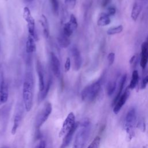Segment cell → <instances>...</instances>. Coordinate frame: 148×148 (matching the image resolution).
I'll use <instances>...</instances> for the list:
<instances>
[{
  "mask_svg": "<svg viewBox=\"0 0 148 148\" xmlns=\"http://www.w3.org/2000/svg\"><path fill=\"white\" fill-rule=\"evenodd\" d=\"M34 80L31 73H27L23 84V102L26 112H30L33 106Z\"/></svg>",
  "mask_w": 148,
  "mask_h": 148,
  "instance_id": "obj_1",
  "label": "cell"
},
{
  "mask_svg": "<svg viewBox=\"0 0 148 148\" xmlns=\"http://www.w3.org/2000/svg\"><path fill=\"white\" fill-rule=\"evenodd\" d=\"M57 41L59 45L62 48H66L71 44V40L69 39V37L66 36L62 32L57 38Z\"/></svg>",
  "mask_w": 148,
  "mask_h": 148,
  "instance_id": "obj_20",
  "label": "cell"
},
{
  "mask_svg": "<svg viewBox=\"0 0 148 148\" xmlns=\"http://www.w3.org/2000/svg\"><path fill=\"white\" fill-rule=\"evenodd\" d=\"M111 0H102L101 6L102 8H105L107 6V5L110 3Z\"/></svg>",
  "mask_w": 148,
  "mask_h": 148,
  "instance_id": "obj_37",
  "label": "cell"
},
{
  "mask_svg": "<svg viewBox=\"0 0 148 148\" xmlns=\"http://www.w3.org/2000/svg\"><path fill=\"white\" fill-rule=\"evenodd\" d=\"M142 3L140 1H136L134 3L131 14V17L134 21H136L138 19L142 10Z\"/></svg>",
  "mask_w": 148,
  "mask_h": 148,
  "instance_id": "obj_16",
  "label": "cell"
},
{
  "mask_svg": "<svg viewBox=\"0 0 148 148\" xmlns=\"http://www.w3.org/2000/svg\"><path fill=\"white\" fill-rule=\"evenodd\" d=\"M78 126H79V124L76 123L75 125L72 128V130L64 136L63 140L60 145V148H66L69 145L75 132H76V130H77Z\"/></svg>",
  "mask_w": 148,
  "mask_h": 148,
  "instance_id": "obj_13",
  "label": "cell"
},
{
  "mask_svg": "<svg viewBox=\"0 0 148 148\" xmlns=\"http://www.w3.org/2000/svg\"><path fill=\"white\" fill-rule=\"evenodd\" d=\"M51 83H52V80H51V79L50 78V79L48 80L46 85L45 86V87L44 90L40 93V100H43V99H45V97L47 96V94H48V92H49V90H50V87H51Z\"/></svg>",
  "mask_w": 148,
  "mask_h": 148,
  "instance_id": "obj_26",
  "label": "cell"
},
{
  "mask_svg": "<svg viewBox=\"0 0 148 148\" xmlns=\"http://www.w3.org/2000/svg\"><path fill=\"white\" fill-rule=\"evenodd\" d=\"M136 118L137 114L135 108H131L128 111L125 118V128L129 139H131L134 136L133 127L135 124Z\"/></svg>",
  "mask_w": 148,
  "mask_h": 148,
  "instance_id": "obj_5",
  "label": "cell"
},
{
  "mask_svg": "<svg viewBox=\"0 0 148 148\" xmlns=\"http://www.w3.org/2000/svg\"><path fill=\"white\" fill-rule=\"evenodd\" d=\"M46 143L44 140H41L35 146L34 148H46Z\"/></svg>",
  "mask_w": 148,
  "mask_h": 148,
  "instance_id": "obj_35",
  "label": "cell"
},
{
  "mask_svg": "<svg viewBox=\"0 0 148 148\" xmlns=\"http://www.w3.org/2000/svg\"><path fill=\"white\" fill-rule=\"evenodd\" d=\"M71 56L72 59V66L73 70L79 71L82 64V58L79 50L75 46L71 49Z\"/></svg>",
  "mask_w": 148,
  "mask_h": 148,
  "instance_id": "obj_8",
  "label": "cell"
},
{
  "mask_svg": "<svg viewBox=\"0 0 148 148\" xmlns=\"http://www.w3.org/2000/svg\"><path fill=\"white\" fill-rule=\"evenodd\" d=\"M52 112V105L50 102H46L42 108L38 112L35 119V127L39 129L47 121Z\"/></svg>",
  "mask_w": 148,
  "mask_h": 148,
  "instance_id": "obj_4",
  "label": "cell"
},
{
  "mask_svg": "<svg viewBox=\"0 0 148 148\" xmlns=\"http://www.w3.org/2000/svg\"><path fill=\"white\" fill-rule=\"evenodd\" d=\"M116 8L114 6H110L106 9V12L105 13L110 17L111 16H113L116 13Z\"/></svg>",
  "mask_w": 148,
  "mask_h": 148,
  "instance_id": "obj_32",
  "label": "cell"
},
{
  "mask_svg": "<svg viewBox=\"0 0 148 148\" xmlns=\"http://www.w3.org/2000/svg\"><path fill=\"white\" fill-rule=\"evenodd\" d=\"M100 142L101 138L99 136H97L87 148H99L100 145Z\"/></svg>",
  "mask_w": 148,
  "mask_h": 148,
  "instance_id": "obj_28",
  "label": "cell"
},
{
  "mask_svg": "<svg viewBox=\"0 0 148 148\" xmlns=\"http://www.w3.org/2000/svg\"><path fill=\"white\" fill-rule=\"evenodd\" d=\"M147 84H148V73H147V75L145 76V77L142 80V84H141V88L142 89L145 88L146 87Z\"/></svg>",
  "mask_w": 148,
  "mask_h": 148,
  "instance_id": "obj_34",
  "label": "cell"
},
{
  "mask_svg": "<svg viewBox=\"0 0 148 148\" xmlns=\"http://www.w3.org/2000/svg\"><path fill=\"white\" fill-rule=\"evenodd\" d=\"M91 122L89 119H83L77 128L72 148H83L90 134Z\"/></svg>",
  "mask_w": 148,
  "mask_h": 148,
  "instance_id": "obj_2",
  "label": "cell"
},
{
  "mask_svg": "<svg viewBox=\"0 0 148 148\" xmlns=\"http://www.w3.org/2000/svg\"><path fill=\"white\" fill-rule=\"evenodd\" d=\"M50 2H51V6L52 11L53 13L56 16L58 15V12H59L58 0H50Z\"/></svg>",
  "mask_w": 148,
  "mask_h": 148,
  "instance_id": "obj_27",
  "label": "cell"
},
{
  "mask_svg": "<svg viewBox=\"0 0 148 148\" xmlns=\"http://www.w3.org/2000/svg\"><path fill=\"white\" fill-rule=\"evenodd\" d=\"M22 115H23V112L21 110L20 108L17 109L16 114L14 116L13 119V126L11 130V134L14 135L16 134L17 132V129L18 128L21 119H22Z\"/></svg>",
  "mask_w": 148,
  "mask_h": 148,
  "instance_id": "obj_14",
  "label": "cell"
},
{
  "mask_svg": "<svg viewBox=\"0 0 148 148\" xmlns=\"http://www.w3.org/2000/svg\"><path fill=\"white\" fill-rule=\"evenodd\" d=\"M123 30V27L121 25H119L115 27H112L108 29L106 33L109 35H115L117 34L121 33Z\"/></svg>",
  "mask_w": 148,
  "mask_h": 148,
  "instance_id": "obj_25",
  "label": "cell"
},
{
  "mask_svg": "<svg viewBox=\"0 0 148 148\" xmlns=\"http://www.w3.org/2000/svg\"><path fill=\"white\" fill-rule=\"evenodd\" d=\"M23 16L27 23V26L28 31V35L33 37L35 40L37 39L35 33V20L32 16L31 11L28 7H24L23 11Z\"/></svg>",
  "mask_w": 148,
  "mask_h": 148,
  "instance_id": "obj_6",
  "label": "cell"
},
{
  "mask_svg": "<svg viewBox=\"0 0 148 148\" xmlns=\"http://www.w3.org/2000/svg\"><path fill=\"white\" fill-rule=\"evenodd\" d=\"M111 23L110 17L105 13H103L97 20V25L99 27H104L109 25Z\"/></svg>",
  "mask_w": 148,
  "mask_h": 148,
  "instance_id": "obj_21",
  "label": "cell"
},
{
  "mask_svg": "<svg viewBox=\"0 0 148 148\" xmlns=\"http://www.w3.org/2000/svg\"><path fill=\"white\" fill-rule=\"evenodd\" d=\"M148 62V36L146 40L141 45V53L140 65L142 69H145Z\"/></svg>",
  "mask_w": 148,
  "mask_h": 148,
  "instance_id": "obj_9",
  "label": "cell"
},
{
  "mask_svg": "<svg viewBox=\"0 0 148 148\" xmlns=\"http://www.w3.org/2000/svg\"><path fill=\"white\" fill-rule=\"evenodd\" d=\"M138 128H140L141 130L144 131L145 129V124L144 122V120L142 119L140 121H139L138 122Z\"/></svg>",
  "mask_w": 148,
  "mask_h": 148,
  "instance_id": "obj_36",
  "label": "cell"
},
{
  "mask_svg": "<svg viewBox=\"0 0 148 148\" xmlns=\"http://www.w3.org/2000/svg\"><path fill=\"white\" fill-rule=\"evenodd\" d=\"M67 23L73 31H75L77 29V26H78V23L77 21V19L74 14H71L69 21Z\"/></svg>",
  "mask_w": 148,
  "mask_h": 148,
  "instance_id": "obj_24",
  "label": "cell"
},
{
  "mask_svg": "<svg viewBox=\"0 0 148 148\" xmlns=\"http://www.w3.org/2000/svg\"><path fill=\"white\" fill-rule=\"evenodd\" d=\"M139 73L137 70H134L132 73V77L130 83L128 86V88L132 90L136 87L139 82Z\"/></svg>",
  "mask_w": 148,
  "mask_h": 148,
  "instance_id": "obj_22",
  "label": "cell"
},
{
  "mask_svg": "<svg viewBox=\"0 0 148 148\" xmlns=\"http://www.w3.org/2000/svg\"><path fill=\"white\" fill-rule=\"evenodd\" d=\"M116 82L115 81H110L106 86V93L108 96L112 95L116 90Z\"/></svg>",
  "mask_w": 148,
  "mask_h": 148,
  "instance_id": "obj_23",
  "label": "cell"
},
{
  "mask_svg": "<svg viewBox=\"0 0 148 148\" xmlns=\"http://www.w3.org/2000/svg\"><path fill=\"white\" fill-rule=\"evenodd\" d=\"M36 71L38 77V82H39V90L40 93H41L45 89V79H44V74L40 62H38L36 64Z\"/></svg>",
  "mask_w": 148,
  "mask_h": 148,
  "instance_id": "obj_15",
  "label": "cell"
},
{
  "mask_svg": "<svg viewBox=\"0 0 148 148\" xmlns=\"http://www.w3.org/2000/svg\"><path fill=\"white\" fill-rule=\"evenodd\" d=\"M138 57L136 55H134L131 57V58L130 60V64L131 65V66L132 68H135L138 63Z\"/></svg>",
  "mask_w": 148,
  "mask_h": 148,
  "instance_id": "obj_30",
  "label": "cell"
},
{
  "mask_svg": "<svg viewBox=\"0 0 148 148\" xmlns=\"http://www.w3.org/2000/svg\"><path fill=\"white\" fill-rule=\"evenodd\" d=\"M39 23L41 25V27L43 31V34L46 39L49 37V27L47 19L44 14H42L39 19Z\"/></svg>",
  "mask_w": 148,
  "mask_h": 148,
  "instance_id": "obj_17",
  "label": "cell"
},
{
  "mask_svg": "<svg viewBox=\"0 0 148 148\" xmlns=\"http://www.w3.org/2000/svg\"><path fill=\"white\" fill-rule=\"evenodd\" d=\"M76 124L75 116L72 112H71L68 113L62 124V127L58 134L59 137H64L72 130Z\"/></svg>",
  "mask_w": 148,
  "mask_h": 148,
  "instance_id": "obj_7",
  "label": "cell"
},
{
  "mask_svg": "<svg viewBox=\"0 0 148 148\" xmlns=\"http://www.w3.org/2000/svg\"><path fill=\"white\" fill-rule=\"evenodd\" d=\"M130 92L129 88H127L125 91L121 94L120 97L119 98V99L116 102L115 105L113 106V112L115 114H117L119 111L121 110L123 105L125 103L127 100L128 99L129 96H130Z\"/></svg>",
  "mask_w": 148,
  "mask_h": 148,
  "instance_id": "obj_11",
  "label": "cell"
},
{
  "mask_svg": "<svg viewBox=\"0 0 148 148\" xmlns=\"http://www.w3.org/2000/svg\"><path fill=\"white\" fill-rule=\"evenodd\" d=\"M9 98V88L8 84L3 78L0 82V105L5 103Z\"/></svg>",
  "mask_w": 148,
  "mask_h": 148,
  "instance_id": "obj_12",
  "label": "cell"
},
{
  "mask_svg": "<svg viewBox=\"0 0 148 148\" xmlns=\"http://www.w3.org/2000/svg\"><path fill=\"white\" fill-rule=\"evenodd\" d=\"M101 82L96 81L84 88L81 92V98L86 102H92L98 97L101 90Z\"/></svg>",
  "mask_w": 148,
  "mask_h": 148,
  "instance_id": "obj_3",
  "label": "cell"
},
{
  "mask_svg": "<svg viewBox=\"0 0 148 148\" xmlns=\"http://www.w3.org/2000/svg\"><path fill=\"white\" fill-rule=\"evenodd\" d=\"M71 60L69 57H67L65 60V64H64V70L65 72H67L69 71L71 68Z\"/></svg>",
  "mask_w": 148,
  "mask_h": 148,
  "instance_id": "obj_33",
  "label": "cell"
},
{
  "mask_svg": "<svg viewBox=\"0 0 148 148\" xmlns=\"http://www.w3.org/2000/svg\"><path fill=\"white\" fill-rule=\"evenodd\" d=\"M21 1L24 3H29V2H31L33 0H21Z\"/></svg>",
  "mask_w": 148,
  "mask_h": 148,
  "instance_id": "obj_38",
  "label": "cell"
},
{
  "mask_svg": "<svg viewBox=\"0 0 148 148\" xmlns=\"http://www.w3.org/2000/svg\"><path fill=\"white\" fill-rule=\"evenodd\" d=\"M50 65L54 75L58 77L61 74L60 62L57 56L53 52L50 53Z\"/></svg>",
  "mask_w": 148,
  "mask_h": 148,
  "instance_id": "obj_10",
  "label": "cell"
},
{
  "mask_svg": "<svg viewBox=\"0 0 148 148\" xmlns=\"http://www.w3.org/2000/svg\"><path fill=\"white\" fill-rule=\"evenodd\" d=\"M66 7L69 9H73L75 8L76 4V0H64Z\"/></svg>",
  "mask_w": 148,
  "mask_h": 148,
  "instance_id": "obj_29",
  "label": "cell"
},
{
  "mask_svg": "<svg viewBox=\"0 0 148 148\" xmlns=\"http://www.w3.org/2000/svg\"><path fill=\"white\" fill-rule=\"evenodd\" d=\"M126 80H127V74H124L122 76L120 82H119V88H118V91H117V92L112 102V105L113 106L116 102H117V101L119 99V98L120 97V96L122 94V91H123V90L124 88V85H125V82H126Z\"/></svg>",
  "mask_w": 148,
  "mask_h": 148,
  "instance_id": "obj_18",
  "label": "cell"
},
{
  "mask_svg": "<svg viewBox=\"0 0 148 148\" xmlns=\"http://www.w3.org/2000/svg\"><path fill=\"white\" fill-rule=\"evenodd\" d=\"M25 50H26V52L28 54L33 53L36 51L35 39L29 35L26 42Z\"/></svg>",
  "mask_w": 148,
  "mask_h": 148,
  "instance_id": "obj_19",
  "label": "cell"
},
{
  "mask_svg": "<svg viewBox=\"0 0 148 148\" xmlns=\"http://www.w3.org/2000/svg\"><path fill=\"white\" fill-rule=\"evenodd\" d=\"M5 1H8V0H5Z\"/></svg>",
  "mask_w": 148,
  "mask_h": 148,
  "instance_id": "obj_39",
  "label": "cell"
},
{
  "mask_svg": "<svg viewBox=\"0 0 148 148\" xmlns=\"http://www.w3.org/2000/svg\"><path fill=\"white\" fill-rule=\"evenodd\" d=\"M107 59L108 61V63H109V65H112L114 61V59H115V54L113 52L109 53V54L108 55L107 57Z\"/></svg>",
  "mask_w": 148,
  "mask_h": 148,
  "instance_id": "obj_31",
  "label": "cell"
}]
</instances>
